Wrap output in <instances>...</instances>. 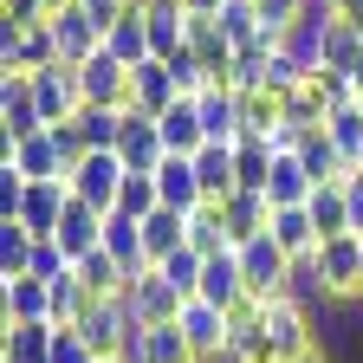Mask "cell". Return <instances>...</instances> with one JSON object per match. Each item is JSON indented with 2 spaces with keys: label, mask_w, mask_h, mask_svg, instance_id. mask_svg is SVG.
Returning a JSON list of instances; mask_svg holds the SVG:
<instances>
[{
  "label": "cell",
  "mask_w": 363,
  "mask_h": 363,
  "mask_svg": "<svg viewBox=\"0 0 363 363\" xmlns=\"http://www.w3.org/2000/svg\"><path fill=\"white\" fill-rule=\"evenodd\" d=\"M240 253V272H247V298H259V305H272V298H286V279H292V253L272 240V234H259V240H247V247H234Z\"/></svg>",
  "instance_id": "6da1fadb"
},
{
  "label": "cell",
  "mask_w": 363,
  "mask_h": 363,
  "mask_svg": "<svg viewBox=\"0 0 363 363\" xmlns=\"http://www.w3.org/2000/svg\"><path fill=\"white\" fill-rule=\"evenodd\" d=\"M123 156L117 150H91L78 169H72V195L84 201V208H98V214H117V201H123Z\"/></svg>",
  "instance_id": "7a4b0ae2"
},
{
  "label": "cell",
  "mask_w": 363,
  "mask_h": 363,
  "mask_svg": "<svg viewBox=\"0 0 363 363\" xmlns=\"http://www.w3.org/2000/svg\"><path fill=\"white\" fill-rule=\"evenodd\" d=\"M318 272H325L331 305H363V240H357V234L318 247Z\"/></svg>",
  "instance_id": "3957f363"
},
{
  "label": "cell",
  "mask_w": 363,
  "mask_h": 363,
  "mask_svg": "<svg viewBox=\"0 0 363 363\" xmlns=\"http://www.w3.org/2000/svg\"><path fill=\"white\" fill-rule=\"evenodd\" d=\"M266 337H272V350H279L286 363L305 357V350H318V311H305L292 298H272L266 305Z\"/></svg>",
  "instance_id": "277c9868"
},
{
  "label": "cell",
  "mask_w": 363,
  "mask_h": 363,
  "mask_svg": "<svg viewBox=\"0 0 363 363\" xmlns=\"http://www.w3.org/2000/svg\"><path fill=\"white\" fill-rule=\"evenodd\" d=\"M33 98H39V117H45V130L52 123H72L78 111H84V91H78V65H52V72H33Z\"/></svg>",
  "instance_id": "5b68a950"
},
{
  "label": "cell",
  "mask_w": 363,
  "mask_h": 363,
  "mask_svg": "<svg viewBox=\"0 0 363 363\" xmlns=\"http://www.w3.org/2000/svg\"><path fill=\"white\" fill-rule=\"evenodd\" d=\"M123 305H130V318H136V325H175L189 298H182V292L162 279V272L150 266L143 279H130V286H123Z\"/></svg>",
  "instance_id": "8992f818"
},
{
  "label": "cell",
  "mask_w": 363,
  "mask_h": 363,
  "mask_svg": "<svg viewBox=\"0 0 363 363\" xmlns=\"http://www.w3.org/2000/svg\"><path fill=\"white\" fill-rule=\"evenodd\" d=\"M59 65V39L52 26H33V33H13V26H0V72H52Z\"/></svg>",
  "instance_id": "52a82bcc"
},
{
  "label": "cell",
  "mask_w": 363,
  "mask_h": 363,
  "mask_svg": "<svg viewBox=\"0 0 363 363\" xmlns=\"http://www.w3.org/2000/svg\"><path fill=\"white\" fill-rule=\"evenodd\" d=\"M175 325H182V337H189L195 363H227V311H214L208 298H189Z\"/></svg>",
  "instance_id": "ba28073f"
},
{
  "label": "cell",
  "mask_w": 363,
  "mask_h": 363,
  "mask_svg": "<svg viewBox=\"0 0 363 363\" xmlns=\"http://www.w3.org/2000/svg\"><path fill=\"white\" fill-rule=\"evenodd\" d=\"M65 208H72V182H26V201H20V227L33 240H52L59 234V220H65Z\"/></svg>",
  "instance_id": "9c48e42d"
},
{
  "label": "cell",
  "mask_w": 363,
  "mask_h": 363,
  "mask_svg": "<svg viewBox=\"0 0 363 363\" xmlns=\"http://www.w3.org/2000/svg\"><path fill=\"white\" fill-rule=\"evenodd\" d=\"M84 344L98 350V357H123V344H130V331H136V318H130V305H123V292L117 298H98L84 311Z\"/></svg>",
  "instance_id": "30bf717a"
},
{
  "label": "cell",
  "mask_w": 363,
  "mask_h": 363,
  "mask_svg": "<svg viewBox=\"0 0 363 363\" xmlns=\"http://www.w3.org/2000/svg\"><path fill=\"white\" fill-rule=\"evenodd\" d=\"M0 325H52V286L33 272L0 279Z\"/></svg>",
  "instance_id": "8fae6325"
},
{
  "label": "cell",
  "mask_w": 363,
  "mask_h": 363,
  "mask_svg": "<svg viewBox=\"0 0 363 363\" xmlns=\"http://www.w3.org/2000/svg\"><path fill=\"white\" fill-rule=\"evenodd\" d=\"M78 91H84V104H98V111H130V65H117L111 52L84 59L78 65Z\"/></svg>",
  "instance_id": "7c38bea8"
},
{
  "label": "cell",
  "mask_w": 363,
  "mask_h": 363,
  "mask_svg": "<svg viewBox=\"0 0 363 363\" xmlns=\"http://www.w3.org/2000/svg\"><path fill=\"white\" fill-rule=\"evenodd\" d=\"M117 156H123V169H130V175H156V169L169 162V150H162V130H156V117L130 111V117H123V143H117Z\"/></svg>",
  "instance_id": "4fadbf2b"
},
{
  "label": "cell",
  "mask_w": 363,
  "mask_h": 363,
  "mask_svg": "<svg viewBox=\"0 0 363 363\" xmlns=\"http://www.w3.org/2000/svg\"><path fill=\"white\" fill-rule=\"evenodd\" d=\"M123 363H195L182 325H136L123 344Z\"/></svg>",
  "instance_id": "5bb4252c"
},
{
  "label": "cell",
  "mask_w": 363,
  "mask_h": 363,
  "mask_svg": "<svg viewBox=\"0 0 363 363\" xmlns=\"http://www.w3.org/2000/svg\"><path fill=\"white\" fill-rule=\"evenodd\" d=\"M52 39H59V59H65V65H84V59H98V52H104V26L91 20L84 7L52 13Z\"/></svg>",
  "instance_id": "9a60e30c"
},
{
  "label": "cell",
  "mask_w": 363,
  "mask_h": 363,
  "mask_svg": "<svg viewBox=\"0 0 363 363\" xmlns=\"http://www.w3.org/2000/svg\"><path fill=\"white\" fill-rule=\"evenodd\" d=\"M143 26H150V59H175L189 45V7L182 0H143Z\"/></svg>",
  "instance_id": "2e32d148"
},
{
  "label": "cell",
  "mask_w": 363,
  "mask_h": 363,
  "mask_svg": "<svg viewBox=\"0 0 363 363\" xmlns=\"http://www.w3.org/2000/svg\"><path fill=\"white\" fill-rule=\"evenodd\" d=\"M175 104H182V91H175V72H169L162 59H150V65L130 72V111L162 117V111H175Z\"/></svg>",
  "instance_id": "e0dca14e"
},
{
  "label": "cell",
  "mask_w": 363,
  "mask_h": 363,
  "mask_svg": "<svg viewBox=\"0 0 363 363\" xmlns=\"http://www.w3.org/2000/svg\"><path fill=\"white\" fill-rule=\"evenodd\" d=\"M0 169H13V175H26V182H72V169H65V156H59V143L52 136H26V143H13V156L0 162Z\"/></svg>",
  "instance_id": "ac0fdd59"
},
{
  "label": "cell",
  "mask_w": 363,
  "mask_h": 363,
  "mask_svg": "<svg viewBox=\"0 0 363 363\" xmlns=\"http://www.w3.org/2000/svg\"><path fill=\"white\" fill-rule=\"evenodd\" d=\"M195 298H208L214 311H234L240 298H247V272H240V253L227 247V253H214L208 266H201V292Z\"/></svg>",
  "instance_id": "d6986e66"
},
{
  "label": "cell",
  "mask_w": 363,
  "mask_h": 363,
  "mask_svg": "<svg viewBox=\"0 0 363 363\" xmlns=\"http://www.w3.org/2000/svg\"><path fill=\"white\" fill-rule=\"evenodd\" d=\"M104 220H111V214L84 208V201L72 195V208H65V220H59V234H52V240L65 247V259H72V266H78L84 253H98V247H104Z\"/></svg>",
  "instance_id": "ffe728a7"
},
{
  "label": "cell",
  "mask_w": 363,
  "mask_h": 363,
  "mask_svg": "<svg viewBox=\"0 0 363 363\" xmlns=\"http://www.w3.org/2000/svg\"><path fill=\"white\" fill-rule=\"evenodd\" d=\"M104 253L123 266V279H143L150 272V247H143V220H130V214H111L104 220Z\"/></svg>",
  "instance_id": "44dd1931"
},
{
  "label": "cell",
  "mask_w": 363,
  "mask_h": 363,
  "mask_svg": "<svg viewBox=\"0 0 363 363\" xmlns=\"http://www.w3.org/2000/svg\"><path fill=\"white\" fill-rule=\"evenodd\" d=\"M220 220H227V240L247 247V240H259L266 227H272V201L253 195V189H240V195H227V201H220Z\"/></svg>",
  "instance_id": "7402d4cb"
},
{
  "label": "cell",
  "mask_w": 363,
  "mask_h": 363,
  "mask_svg": "<svg viewBox=\"0 0 363 363\" xmlns=\"http://www.w3.org/2000/svg\"><path fill=\"white\" fill-rule=\"evenodd\" d=\"M156 189H162V208H182V214L208 208V195H201V175H195V156H169V162L156 169Z\"/></svg>",
  "instance_id": "603a6c76"
},
{
  "label": "cell",
  "mask_w": 363,
  "mask_h": 363,
  "mask_svg": "<svg viewBox=\"0 0 363 363\" xmlns=\"http://www.w3.org/2000/svg\"><path fill=\"white\" fill-rule=\"evenodd\" d=\"M195 175H201V195H208V201H227V195H240L234 143H201V150H195Z\"/></svg>",
  "instance_id": "cb8c5ba5"
},
{
  "label": "cell",
  "mask_w": 363,
  "mask_h": 363,
  "mask_svg": "<svg viewBox=\"0 0 363 363\" xmlns=\"http://www.w3.org/2000/svg\"><path fill=\"white\" fill-rule=\"evenodd\" d=\"M104 52L117 59V65H150V26H143V7H136V0H130V7H123V20L104 33Z\"/></svg>",
  "instance_id": "d4e9b609"
},
{
  "label": "cell",
  "mask_w": 363,
  "mask_h": 363,
  "mask_svg": "<svg viewBox=\"0 0 363 363\" xmlns=\"http://www.w3.org/2000/svg\"><path fill=\"white\" fill-rule=\"evenodd\" d=\"M143 247H150V266H169L182 247H189V214L182 208H156L143 220Z\"/></svg>",
  "instance_id": "484cf974"
},
{
  "label": "cell",
  "mask_w": 363,
  "mask_h": 363,
  "mask_svg": "<svg viewBox=\"0 0 363 363\" xmlns=\"http://www.w3.org/2000/svg\"><path fill=\"white\" fill-rule=\"evenodd\" d=\"M305 214H311V227H318V247H325V240H344V234H350V201H344V182H325V189H311Z\"/></svg>",
  "instance_id": "4316f807"
},
{
  "label": "cell",
  "mask_w": 363,
  "mask_h": 363,
  "mask_svg": "<svg viewBox=\"0 0 363 363\" xmlns=\"http://www.w3.org/2000/svg\"><path fill=\"white\" fill-rule=\"evenodd\" d=\"M156 130H162V150H169V156H195V150L208 143V130H201V111H195V98H182L175 111H162V117H156Z\"/></svg>",
  "instance_id": "83f0119b"
},
{
  "label": "cell",
  "mask_w": 363,
  "mask_h": 363,
  "mask_svg": "<svg viewBox=\"0 0 363 363\" xmlns=\"http://www.w3.org/2000/svg\"><path fill=\"white\" fill-rule=\"evenodd\" d=\"M311 189H318V182L305 175L298 150H279V162H272V182H266V201H272V208H305Z\"/></svg>",
  "instance_id": "f1b7e54d"
},
{
  "label": "cell",
  "mask_w": 363,
  "mask_h": 363,
  "mask_svg": "<svg viewBox=\"0 0 363 363\" xmlns=\"http://www.w3.org/2000/svg\"><path fill=\"white\" fill-rule=\"evenodd\" d=\"M59 325H0V363H52Z\"/></svg>",
  "instance_id": "f546056e"
},
{
  "label": "cell",
  "mask_w": 363,
  "mask_h": 363,
  "mask_svg": "<svg viewBox=\"0 0 363 363\" xmlns=\"http://www.w3.org/2000/svg\"><path fill=\"white\" fill-rule=\"evenodd\" d=\"M195 111H201V130H208V143H240V98L234 91H201L195 98Z\"/></svg>",
  "instance_id": "4dcf8cb0"
},
{
  "label": "cell",
  "mask_w": 363,
  "mask_h": 363,
  "mask_svg": "<svg viewBox=\"0 0 363 363\" xmlns=\"http://www.w3.org/2000/svg\"><path fill=\"white\" fill-rule=\"evenodd\" d=\"M298 162H305V175L325 189V182H344L350 175V162H344V150L331 143L325 130H311V136H298Z\"/></svg>",
  "instance_id": "1f68e13d"
},
{
  "label": "cell",
  "mask_w": 363,
  "mask_h": 363,
  "mask_svg": "<svg viewBox=\"0 0 363 363\" xmlns=\"http://www.w3.org/2000/svg\"><path fill=\"white\" fill-rule=\"evenodd\" d=\"M272 162H279V150H272L266 136H240V143H234V169H240V189L266 195V182H272Z\"/></svg>",
  "instance_id": "d6a6232c"
},
{
  "label": "cell",
  "mask_w": 363,
  "mask_h": 363,
  "mask_svg": "<svg viewBox=\"0 0 363 363\" xmlns=\"http://www.w3.org/2000/svg\"><path fill=\"white\" fill-rule=\"evenodd\" d=\"M266 234L279 240L292 259L318 253V227H311V214H305V208H272V227H266Z\"/></svg>",
  "instance_id": "836d02e7"
},
{
  "label": "cell",
  "mask_w": 363,
  "mask_h": 363,
  "mask_svg": "<svg viewBox=\"0 0 363 363\" xmlns=\"http://www.w3.org/2000/svg\"><path fill=\"white\" fill-rule=\"evenodd\" d=\"M72 272H78V286H84L91 298H117V292L130 286V279H123V266H117V259H111L104 247H98V253H84V259H78Z\"/></svg>",
  "instance_id": "e575fe53"
},
{
  "label": "cell",
  "mask_w": 363,
  "mask_h": 363,
  "mask_svg": "<svg viewBox=\"0 0 363 363\" xmlns=\"http://www.w3.org/2000/svg\"><path fill=\"white\" fill-rule=\"evenodd\" d=\"M240 98V136H279V98H272V91L259 84V91H234Z\"/></svg>",
  "instance_id": "d590c367"
},
{
  "label": "cell",
  "mask_w": 363,
  "mask_h": 363,
  "mask_svg": "<svg viewBox=\"0 0 363 363\" xmlns=\"http://www.w3.org/2000/svg\"><path fill=\"white\" fill-rule=\"evenodd\" d=\"M325 136L344 150V162H350V169H363V98H357V104H337V111H331V123H325Z\"/></svg>",
  "instance_id": "8d00e7d4"
},
{
  "label": "cell",
  "mask_w": 363,
  "mask_h": 363,
  "mask_svg": "<svg viewBox=\"0 0 363 363\" xmlns=\"http://www.w3.org/2000/svg\"><path fill=\"white\" fill-rule=\"evenodd\" d=\"M189 247H195L201 259H214V253L234 247V240H227V220H220V201H208V208L189 214Z\"/></svg>",
  "instance_id": "74e56055"
},
{
  "label": "cell",
  "mask_w": 363,
  "mask_h": 363,
  "mask_svg": "<svg viewBox=\"0 0 363 363\" xmlns=\"http://www.w3.org/2000/svg\"><path fill=\"white\" fill-rule=\"evenodd\" d=\"M123 117H130V111H98V104H84V111H78V130H84L91 150H117V143H123Z\"/></svg>",
  "instance_id": "f35d334b"
},
{
  "label": "cell",
  "mask_w": 363,
  "mask_h": 363,
  "mask_svg": "<svg viewBox=\"0 0 363 363\" xmlns=\"http://www.w3.org/2000/svg\"><path fill=\"white\" fill-rule=\"evenodd\" d=\"M220 20V33H227V45H234V52H240V45H253L266 26H259V7H253V0H227V7L214 13Z\"/></svg>",
  "instance_id": "ab89813d"
},
{
  "label": "cell",
  "mask_w": 363,
  "mask_h": 363,
  "mask_svg": "<svg viewBox=\"0 0 363 363\" xmlns=\"http://www.w3.org/2000/svg\"><path fill=\"white\" fill-rule=\"evenodd\" d=\"M98 305L84 286H78V272H65V279H52V325H84V311Z\"/></svg>",
  "instance_id": "60d3db41"
},
{
  "label": "cell",
  "mask_w": 363,
  "mask_h": 363,
  "mask_svg": "<svg viewBox=\"0 0 363 363\" xmlns=\"http://www.w3.org/2000/svg\"><path fill=\"white\" fill-rule=\"evenodd\" d=\"M26 259H33V234L20 220H0V279H20Z\"/></svg>",
  "instance_id": "b9f144b4"
},
{
  "label": "cell",
  "mask_w": 363,
  "mask_h": 363,
  "mask_svg": "<svg viewBox=\"0 0 363 363\" xmlns=\"http://www.w3.org/2000/svg\"><path fill=\"white\" fill-rule=\"evenodd\" d=\"M156 208H162L156 175H123V201H117V214H130V220H150Z\"/></svg>",
  "instance_id": "7bdbcfd3"
},
{
  "label": "cell",
  "mask_w": 363,
  "mask_h": 363,
  "mask_svg": "<svg viewBox=\"0 0 363 363\" xmlns=\"http://www.w3.org/2000/svg\"><path fill=\"white\" fill-rule=\"evenodd\" d=\"M201 266H208V259H201L195 247H182V253H175L169 266H156V272H162V279H169L182 298H195V292H201Z\"/></svg>",
  "instance_id": "ee69618b"
},
{
  "label": "cell",
  "mask_w": 363,
  "mask_h": 363,
  "mask_svg": "<svg viewBox=\"0 0 363 363\" xmlns=\"http://www.w3.org/2000/svg\"><path fill=\"white\" fill-rule=\"evenodd\" d=\"M26 272L52 286V279H65V272H72V259H65V247H59V240H33V259H26Z\"/></svg>",
  "instance_id": "f6af8a7d"
},
{
  "label": "cell",
  "mask_w": 363,
  "mask_h": 363,
  "mask_svg": "<svg viewBox=\"0 0 363 363\" xmlns=\"http://www.w3.org/2000/svg\"><path fill=\"white\" fill-rule=\"evenodd\" d=\"M253 7H259V26L266 33H286V26H298L311 13V0H253Z\"/></svg>",
  "instance_id": "bcb514c9"
},
{
  "label": "cell",
  "mask_w": 363,
  "mask_h": 363,
  "mask_svg": "<svg viewBox=\"0 0 363 363\" xmlns=\"http://www.w3.org/2000/svg\"><path fill=\"white\" fill-rule=\"evenodd\" d=\"M52 363H98V350L84 344L78 325H59V331H52Z\"/></svg>",
  "instance_id": "7dc6e473"
},
{
  "label": "cell",
  "mask_w": 363,
  "mask_h": 363,
  "mask_svg": "<svg viewBox=\"0 0 363 363\" xmlns=\"http://www.w3.org/2000/svg\"><path fill=\"white\" fill-rule=\"evenodd\" d=\"M20 201H26V175L0 169V220H13V214H20Z\"/></svg>",
  "instance_id": "c3c4849f"
},
{
  "label": "cell",
  "mask_w": 363,
  "mask_h": 363,
  "mask_svg": "<svg viewBox=\"0 0 363 363\" xmlns=\"http://www.w3.org/2000/svg\"><path fill=\"white\" fill-rule=\"evenodd\" d=\"M344 201H350V234H363V169L344 175Z\"/></svg>",
  "instance_id": "681fc988"
},
{
  "label": "cell",
  "mask_w": 363,
  "mask_h": 363,
  "mask_svg": "<svg viewBox=\"0 0 363 363\" xmlns=\"http://www.w3.org/2000/svg\"><path fill=\"white\" fill-rule=\"evenodd\" d=\"M78 7H84V13H91V20H98V26H104V33H111V26H117V20H123V7H130V0H78Z\"/></svg>",
  "instance_id": "f907efd6"
},
{
  "label": "cell",
  "mask_w": 363,
  "mask_h": 363,
  "mask_svg": "<svg viewBox=\"0 0 363 363\" xmlns=\"http://www.w3.org/2000/svg\"><path fill=\"white\" fill-rule=\"evenodd\" d=\"M182 7H189V13H208V20H214V13L227 7V0H182Z\"/></svg>",
  "instance_id": "816d5d0a"
},
{
  "label": "cell",
  "mask_w": 363,
  "mask_h": 363,
  "mask_svg": "<svg viewBox=\"0 0 363 363\" xmlns=\"http://www.w3.org/2000/svg\"><path fill=\"white\" fill-rule=\"evenodd\" d=\"M350 84H357V91H363V52H357V72H350Z\"/></svg>",
  "instance_id": "f5cc1de1"
},
{
  "label": "cell",
  "mask_w": 363,
  "mask_h": 363,
  "mask_svg": "<svg viewBox=\"0 0 363 363\" xmlns=\"http://www.w3.org/2000/svg\"><path fill=\"white\" fill-rule=\"evenodd\" d=\"M45 7H52V13H65V7H78V0H45Z\"/></svg>",
  "instance_id": "db71d44e"
},
{
  "label": "cell",
  "mask_w": 363,
  "mask_h": 363,
  "mask_svg": "<svg viewBox=\"0 0 363 363\" xmlns=\"http://www.w3.org/2000/svg\"><path fill=\"white\" fill-rule=\"evenodd\" d=\"M98 363H123V357H98Z\"/></svg>",
  "instance_id": "11a10c76"
},
{
  "label": "cell",
  "mask_w": 363,
  "mask_h": 363,
  "mask_svg": "<svg viewBox=\"0 0 363 363\" xmlns=\"http://www.w3.org/2000/svg\"><path fill=\"white\" fill-rule=\"evenodd\" d=\"M325 7H344V0H325Z\"/></svg>",
  "instance_id": "9f6ffc18"
}]
</instances>
